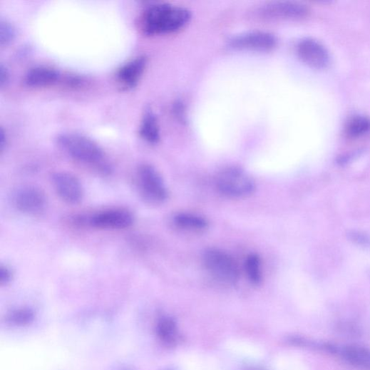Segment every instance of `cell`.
<instances>
[{
  "mask_svg": "<svg viewBox=\"0 0 370 370\" xmlns=\"http://www.w3.org/2000/svg\"><path fill=\"white\" fill-rule=\"evenodd\" d=\"M190 11L183 6L170 4H155L149 6L140 19V27L148 35L175 31L190 19Z\"/></svg>",
  "mask_w": 370,
  "mask_h": 370,
  "instance_id": "1",
  "label": "cell"
},
{
  "mask_svg": "<svg viewBox=\"0 0 370 370\" xmlns=\"http://www.w3.org/2000/svg\"><path fill=\"white\" fill-rule=\"evenodd\" d=\"M59 146L75 160L96 167L103 165L105 153L93 140L78 133H63L58 137Z\"/></svg>",
  "mask_w": 370,
  "mask_h": 370,
  "instance_id": "2",
  "label": "cell"
},
{
  "mask_svg": "<svg viewBox=\"0 0 370 370\" xmlns=\"http://www.w3.org/2000/svg\"><path fill=\"white\" fill-rule=\"evenodd\" d=\"M202 262L209 276L224 285H233L239 279V269L235 259L226 252L209 249L202 257Z\"/></svg>",
  "mask_w": 370,
  "mask_h": 370,
  "instance_id": "3",
  "label": "cell"
},
{
  "mask_svg": "<svg viewBox=\"0 0 370 370\" xmlns=\"http://www.w3.org/2000/svg\"><path fill=\"white\" fill-rule=\"evenodd\" d=\"M216 185L222 195L235 199L247 198L256 189L255 182L252 177L235 167L221 171L216 178Z\"/></svg>",
  "mask_w": 370,
  "mask_h": 370,
  "instance_id": "4",
  "label": "cell"
},
{
  "mask_svg": "<svg viewBox=\"0 0 370 370\" xmlns=\"http://www.w3.org/2000/svg\"><path fill=\"white\" fill-rule=\"evenodd\" d=\"M137 183L143 199L150 205H161L168 198L164 180L155 168L150 165H140L137 172Z\"/></svg>",
  "mask_w": 370,
  "mask_h": 370,
  "instance_id": "5",
  "label": "cell"
},
{
  "mask_svg": "<svg viewBox=\"0 0 370 370\" xmlns=\"http://www.w3.org/2000/svg\"><path fill=\"white\" fill-rule=\"evenodd\" d=\"M85 224L92 227L102 230H123L130 227L134 222L130 211L115 208L101 211V212L83 218Z\"/></svg>",
  "mask_w": 370,
  "mask_h": 370,
  "instance_id": "6",
  "label": "cell"
},
{
  "mask_svg": "<svg viewBox=\"0 0 370 370\" xmlns=\"http://www.w3.org/2000/svg\"><path fill=\"white\" fill-rule=\"evenodd\" d=\"M13 202L21 212L37 215L41 212L46 204L44 192L35 186L25 185L18 188L13 195Z\"/></svg>",
  "mask_w": 370,
  "mask_h": 370,
  "instance_id": "7",
  "label": "cell"
},
{
  "mask_svg": "<svg viewBox=\"0 0 370 370\" xmlns=\"http://www.w3.org/2000/svg\"><path fill=\"white\" fill-rule=\"evenodd\" d=\"M301 60L312 68L323 69L329 64L330 57L326 47L312 38L302 39L297 46Z\"/></svg>",
  "mask_w": 370,
  "mask_h": 370,
  "instance_id": "8",
  "label": "cell"
},
{
  "mask_svg": "<svg viewBox=\"0 0 370 370\" xmlns=\"http://www.w3.org/2000/svg\"><path fill=\"white\" fill-rule=\"evenodd\" d=\"M306 6L294 1H273L262 5L257 14L265 19H299L307 15Z\"/></svg>",
  "mask_w": 370,
  "mask_h": 370,
  "instance_id": "9",
  "label": "cell"
},
{
  "mask_svg": "<svg viewBox=\"0 0 370 370\" xmlns=\"http://www.w3.org/2000/svg\"><path fill=\"white\" fill-rule=\"evenodd\" d=\"M55 189L65 202L69 204L79 203L83 197V189L79 180L67 173H57L52 176Z\"/></svg>",
  "mask_w": 370,
  "mask_h": 370,
  "instance_id": "10",
  "label": "cell"
},
{
  "mask_svg": "<svg viewBox=\"0 0 370 370\" xmlns=\"http://www.w3.org/2000/svg\"><path fill=\"white\" fill-rule=\"evenodd\" d=\"M277 42V36L268 31H252L240 34L230 39L235 47L266 50L273 48Z\"/></svg>",
  "mask_w": 370,
  "mask_h": 370,
  "instance_id": "11",
  "label": "cell"
},
{
  "mask_svg": "<svg viewBox=\"0 0 370 370\" xmlns=\"http://www.w3.org/2000/svg\"><path fill=\"white\" fill-rule=\"evenodd\" d=\"M147 65V58L141 56L123 65L117 73V80L125 89H132L140 80Z\"/></svg>",
  "mask_w": 370,
  "mask_h": 370,
  "instance_id": "12",
  "label": "cell"
},
{
  "mask_svg": "<svg viewBox=\"0 0 370 370\" xmlns=\"http://www.w3.org/2000/svg\"><path fill=\"white\" fill-rule=\"evenodd\" d=\"M60 78L61 74L57 70L46 66H37L27 72L24 81L28 86L41 88L54 85Z\"/></svg>",
  "mask_w": 370,
  "mask_h": 370,
  "instance_id": "13",
  "label": "cell"
},
{
  "mask_svg": "<svg viewBox=\"0 0 370 370\" xmlns=\"http://www.w3.org/2000/svg\"><path fill=\"white\" fill-rule=\"evenodd\" d=\"M344 359L355 367L364 370H370V349L359 346L351 345L344 347L341 351Z\"/></svg>",
  "mask_w": 370,
  "mask_h": 370,
  "instance_id": "14",
  "label": "cell"
},
{
  "mask_svg": "<svg viewBox=\"0 0 370 370\" xmlns=\"http://www.w3.org/2000/svg\"><path fill=\"white\" fill-rule=\"evenodd\" d=\"M177 228L186 232L200 233L208 228V222L203 217L190 213H180L173 220Z\"/></svg>",
  "mask_w": 370,
  "mask_h": 370,
  "instance_id": "15",
  "label": "cell"
},
{
  "mask_svg": "<svg viewBox=\"0 0 370 370\" xmlns=\"http://www.w3.org/2000/svg\"><path fill=\"white\" fill-rule=\"evenodd\" d=\"M141 138L150 143H156L160 139V128L153 112L148 109L144 113L139 130Z\"/></svg>",
  "mask_w": 370,
  "mask_h": 370,
  "instance_id": "16",
  "label": "cell"
},
{
  "mask_svg": "<svg viewBox=\"0 0 370 370\" xmlns=\"http://www.w3.org/2000/svg\"><path fill=\"white\" fill-rule=\"evenodd\" d=\"M35 318V312L32 309L22 307L11 311L7 316L6 322L14 327H24L33 324Z\"/></svg>",
  "mask_w": 370,
  "mask_h": 370,
  "instance_id": "17",
  "label": "cell"
},
{
  "mask_svg": "<svg viewBox=\"0 0 370 370\" xmlns=\"http://www.w3.org/2000/svg\"><path fill=\"white\" fill-rule=\"evenodd\" d=\"M245 272L250 281L259 284L262 280L261 261L256 254L249 255L245 263Z\"/></svg>",
  "mask_w": 370,
  "mask_h": 370,
  "instance_id": "18",
  "label": "cell"
},
{
  "mask_svg": "<svg viewBox=\"0 0 370 370\" xmlns=\"http://www.w3.org/2000/svg\"><path fill=\"white\" fill-rule=\"evenodd\" d=\"M370 120L362 116L353 118L347 124L346 133L351 138H357L369 132Z\"/></svg>",
  "mask_w": 370,
  "mask_h": 370,
  "instance_id": "19",
  "label": "cell"
},
{
  "mask_svg": "<svg viewBox=\"0 0 370 370\" xmlns=\"http://www.w3.org/2000/svg\"><path fill=\"white\" fill-rule=\"evenodd\" d=\"M158 336L163 341L172 344L176 339V328L175 324L169 319H163L157 327Z\"/></svg>",
  "mask_w": 370,
  "mask_h": 370,
  "instance_id": "20",
  "label": "cell"
},
{
  "mask_svg": "<svg viewBox=\"0 0 370 370\" xmlns=\"http://www.w3.org/2000/svg\"><path fill=\"white\" fill-rule=\"evenodd\" d=\"M16 36L14 26L8 21L2 19L0 21V42L1 46H7L11 43Z\"/></svg>",
  "mask_w": 370,
  "mask_h": 370,
  "instance_id": "21",
  "label": "cell"
},
{
  "mask_svg": "<svg viewBox=\"0 0 370 370\" xmlns=\"http://www.w3.org/2000/svg\"><path fill=\"white\" fill-rule=\"evenodd\" d=\"M12 279V273L11 270L5 266L0 268V283L2 285H7Z\"/></svg>",
  "mask_w": 370,
  "mask_h": 370,
  "instance_id": "22",
  "label": "cell"
},
{
  "mask_svg": "<svg viewBox=\"0 0 370 370\" xmlns=\"http://www.w3.org/2000/svg\"><path fill=\"white\" fill-rule=\"evenodd\" d=\"M9 78L10 73L8 68L4 64H1V66H0V86L4 87L6 85Z\"/></svg>",
  "mask_w": 370,
  "mask_h": 370,
  "instance_id": "23",
  "label": "cell"
},
{
  "mask_svg": "<svg viewBox=\"0 0 370 370\" xmlns=\"http://www.w3.org/2000/svg\"><path fill=\"white\" fill-rule=\"evenodd\" d=\"M0 139H1L0 140V145H1V150L3 151L6 144V136L4 129L1 130V136H0Z\"/></svg>",
  "mask_w": 370,
  "mask_h": 370,
  "instance_id": "24",
  "label": "cell"
},
{
  "mask_svg": "<svg viewBox=\"0 0 370 370\" xmlns=\"http://www.w3.org/2000/svg\"><path fill=\"white\" fill-rule=\"evenodd\" d=\"M117 370H136V369L131 366H124L119 368Z\"/></svg>",
  "mask_w": 370,
  "mask_h": 370,
  "instance_id": "25",
  "label": "cell"
}]
</instances>
